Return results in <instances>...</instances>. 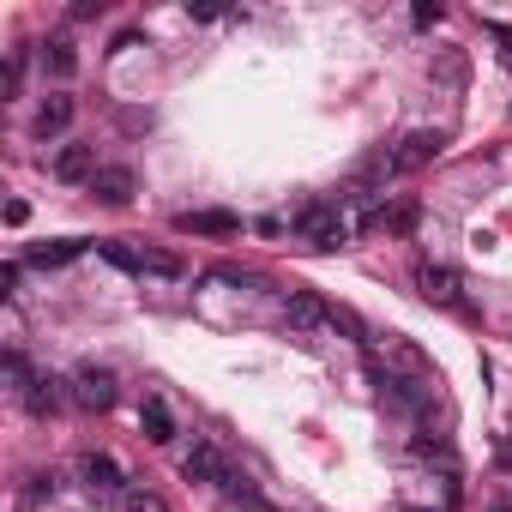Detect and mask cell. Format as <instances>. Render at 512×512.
<instances>
[{"instance_id": "1", "label": "cell", "mask_w": 512, "mask_h": 512, "mask_svg": "<svg viewBox=\"0 0 512 512\" xmlns=\"http://www.w3.org/2000/svg\"><path fill=\"white\" fill-rule=\"evenodd\" d=\"M296 229H302V241H308V247H320V253H332V247H344V241H350V217L338 211V199L308 205V211L296 217Z\"/></svg>"}, {"instance_id": "2", "label": "cell", "mask_w": 512, "mask_h": 512, "mask_svg": "<svg viewBox=\"0 0 512 512\" xmlns=\"http://www.w3.org/2000/svg\"><path fill=\"white\" fill-rule=\"evenodd\" d=\"M440 145H446V139H440L434 127H416V133H404V139L386 151V163H392V175H410V169H428V163L440 157Z\"/></svg>"}, {"instance_id": "3", "label": "cell", "mask_w": 512, "mask_h": 512, "mask_svg": "<svg viewBox=\"0 0 512 512\" xmlns=\"http://www.w3.org/2000/svg\"><path fill=\"white\" fill-rule=\"evenodd\" d=\"M181 476H187V482H205V488H217V494L235 488V470H229V458H223L217 446H193V452L181 458Z\"/></svg>"}, {"instance_id": "4", "label": "cell", "mask_w": 512, "mask_h": 512, "mask_svg": "<svg viewBox=\"0 0 512 512\" xmlns=\"http://www.w3.org/2000/svg\"><path fill=\"white\" fill-rule=\"evenodd\" d=\"M79 476H85V488H91L97 500H115V506H121L127 476H121V464H115L109 452H85V458H79Z\"/></svg>"}, {"instance_id": "5", "label": "cell", "mask_w": 512, "mask_h": 512, "mask_svg": "<svg viewBox=\"0 0 512 512\" xmlns=\"http://www.w3.org/2000/svg\"><path fill=\"white\" fill-rule=\"evenodd\" d=\"M416 284H422V296H428L434 308H452V314H470V308H464V278H458L452 266H422V272H416Z\"/></svg>"}, {"instance_id": "6", "label": "cell", "mask_w": 512, "mask_h": 512, "mask_svg": "<svg viewBox=\"0 0 512 512\" xmlns=\"http://www.w3.org/2000/svg\"><path fill=\"white\" fill-rule=\"evenodd\" d=\"M97 169H103V163H97L91 145H61V151H55V181H67V187H91Z\"/></svg>"}, {"instance_id": "7", "label": "cell", "mask_w": 512, "mask_h": 512, "mask_svg": "<svg viewBox=\"0 0 512 512\" xmlns=\"http://www.w3.org/2000/svg\"><path fill=\"white\" fill-rule=\"evenodd\" d=\"M284 314H290V326H296L302 338H320V332L332 326V308H326L320 296H308V290H296V296L284 302Z\"/></svg>"}, {"instance_id": "8", "label": "cell", "mask_w": 512, "mask_h": 512, "mask_svg": "<svg viewBox=\"0 0 512 512\" xmlns=\"http://www.w3.org/2000/svg\"><path fill=\"white\" fill-rule=\"evenodd\" d=\"M380 356H386L392 368H404V380H422V386L434 380V368H428V356H422V350H416L410 338H398V332H386V338H380Z\"/></svg>"}, {"instance_id": "9", "label": "cell", "mask_w": 512, "mask_h": 512, "mask_svg": "<svg viewBox=\"0 0 512 512\" xmlns=\"http://www.w3.org/2000/svg\"><path fill=\"white\" fill-rule=\"evenodd\" d=\"M73 392H79L85 410H109V404H115V374L97 368V362H85V368L73 374Z\"/></svg>"}, {"instance_id": "10", "label": "cell", "mask_w": 512, "mask_h": 512, "mask_svg": "<svg viewBox=\"0 0 512 512\" xmlns=\"http://www.w3.org/2000/svg\"><path fill=\"white\" fill-rule=\"evenodd\" d=\"M73 127V97L67 91H55V97H43V109H37V121H31V133L37 139H61Z\"/></svg>"}, {"instance_id": "11", "label": "cell", "mask_w": 512, "mask_h": 512, "mask_svg": "<svg viewBox=\"0 0 512 512\" xmlns=\"http://www.w3.org/2000/svg\"><path fill=\"white\" fill-rule=\"evenodd\" d=\"M133 187H139V181H133V169H127V163H103V169H97V181H91V193H97L103 205H127V199H133Z\"/></svg>"}, {"instance_id": "12", "label": "cell", "mask_w": 512, "mask_h": 512, "mask_svg": "<svg viewBox=\"0 0 512 512\" xmlns=\"http://www.w3.org/2000/svg\"><path fill=\"white\" fill-rule=\"evenodd\" d=\"M79 253H85V241H31L25 247V266H43V272H55V266H73L79 260Z\"/></svg>"}, {"instance_id": "13", "label": "cell", "mask_w": 512, "mask_h": 512, "mask_svg": "<svg viewBox=\"0 0 512 512\" xmlns=\"http://www.w3.org/2000/svg\"><path fill=\"white\" fill-rule=\"evenodd\" d=\"M175 229H181V235H235L241 217H235V211H181Z\"/></svg>"}, {"instance_id": "14", "label": "cell", "mask_w": 512, "mask_h": 512, "mask_svg": "<svg viewBox=\"0 0 512 512\" xmlns=\"http://www.w3.org/2000/svg\"><path fill=\"white\" fill-rule=\"evenodd\" d=\"M139 434H145L151 446H169V440H175V416H169V404H163L157 392L139 404Z\"/></svg>"}, {"instance_id": "15", "label": "cell", "mask_w": 512, "mask_h": 512, "mask_svg": "<svg viewBox=\"0 0 512 512\" xmlns=\"http://www.w3.org/2000/svg\"><path fill=\"white\" fill-rule=\"evenodd\" d=\"M43 67H49L55 79H73V73H79V49H73L67 37H49V43H43Z\"/></svg>"}, {"instance_id": "16", "label": "cell", "mask_w": 512, "mask_h": 512, "mask_svg": "<svg viewBox=\"0 0 512 512\" xmlns=\"http://www.w3.org/2000/svg\"><path fill=\"white\" fill-rule=\"evenodd\" d=\"M97 253L115 266V272H127V278H145V253H133V247H121V241H97Z\"/></svg>"}, {"instance_id": "17", "label": "cell", "mask_w": 512, "mask_h": 512, "mask_svg": "<svg viewBox=\"0 0 512 512\" xmlns=\"http://www.w3.org/2000/svg\"><path fill=\"white\" fill-rule=\"evenodd\" d=\"M145 278H187V260L169 247H145Z\"/></svg>"}, {"instance_id": "18", "label": "cell", "mask_w": 512, "mask_h": 512, "mask_svg": "<svg viewBox=\"0 0 512 512\" xmlns=\"http://www.w3.org/2000/svg\"><path fill=\"white\" fill-rule=\"evenodd\" d=\"M217 506H223V512H272V506H266L260 494H253V488H247V482H235V488H223V494H217Z\"/></svg>"}, {"instance_id": "19", "label": "cell", "mask_w": 512, "mask_h": 512, "mask_svg": "<svg viewBox=\"0 0 512 512\" xmlns=\"http://www.w3.org/2000/svg\"><path fill=\"white\" fill-rule=\"evenodd\" d=\"M25 404H31V410H37V416H55V410H61V404H67V392H61V380H37V386H31V398H25Z\"/></svg>"}, {"instance_id": "20", "label": "cell", "mask_w": 512, "mask_h": 512, "mask_svg": "<svg viewBox=\"0 0 512 512\" xmlns=\"http://www.w3.org/2000/svg\"><path fill=\"white\" fill-rule=\"evenodd\" d=\"M121 512H169V506H163V494H151V488H127V494H121Z\"/></svg>"}, {"instance_id": "21", "label": "cell", "mask_w": 512, "mask_h": 512, "mask_svg": "<svg viewBox=\"0 0 512 512\" xmlns=\"http://www.w3.org/2000/svg\"><path fill=\"white\" fill-rule=\"evenodd\" d=\"M7 380H13V386H19L25 398H31V386H37V374H31V362H25L19 350H7Z\"/></svg>"}, {"instance_id": "22", "label": "cell", "mask_w": 512, "mask_h": 512, "mask_svg": "<svg viewBox=\"0 0 512 512\" xmlns=\"http://www.w3.org/2000/svg\"><path fill=\"white\" fill-rule=\"evenodd\" d=\"M229 7L223 0H187V19H199V25H211V19H223Z\"/></svg>"}, {"instance_id": "23", "label": "cell", "mask_w": 512, "mask_h": 512, "mask_svg": "<svg viewBox=\"0 0 512 512\" xmlns=\"http://www.w3.org/2000/svg\"><path fill=\"white\" fill-rule=\"evenodd\" d=\"M410 19L428 31V25H440V19H446V7H440V0H416V13H410Z\"/></svg>"}, {"instance_id": "24", "label": "cell", "mask_w": 512, "mask_h": 512, "mask_svg": "<svg viewBox=\"0 0 512 512\" xmlns=\"http://www.w3.org/2000/svg\"><path fill=\"white\" fill-rule=\"evenodd\" d=\"M482 31H488V37H494V43L512 55V25H500V19H482Z\"/></svg>"}, {"instance_id": "25", "label": "cell", "mask_w": 512, "mask_h": 512, "mask_svg": "<svg viewBox=\"0 0 512 512\" xmlns=\"http://www.w3.org/2000/svg\"><path fill=\"white\" fill-rule=\"evenodd\" d=\"M205 284H247V278H241L235 266H211V272H205Z\"/></svg>"}, {"instance_id": "26", "label": "cell", "mask_w": 512, "mask_h": 512, "mask_svg": "<svg viewBox=\"0 0 512 512\" xmlns=\"http://www.w3.org/2000/svg\"><path fill=\"white\" fill-rule=\"evenodd\" d=\"M7 223H13V229L31 223V205H25V199H7Z\"/></svg>"}, {"instance_id": "27", "label": "cell", "mask_w": 512, "mask_h": 512, "mask_svg": "<svg viewBox=\"0 0 512 512\" xmlns=\"http://www.w3.org/2000/svg\"><path fill=\"white\" fill-rule=\"evenodd\" d=\"M488 512H512V500H494V506H488Z\"/></svg>"}, {"instance_id": "28", "label": "cell", "mask_w": 512, "mask_h": 512, "mask_svg": "<svg viewBox=\"0 0 512 512\" xmlns=\"http://www.w3.org/2000/svg\"><path fill=\"white\" fill-rule=\"evenodd\" d=\"M410 512H422V506H410Z\"/></svg>"}]
</instances>
